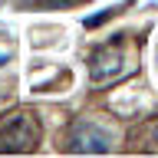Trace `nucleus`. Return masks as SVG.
Instances as JSON below:
<instances>
[{"instance_id":"nucleus-4","label":"nucleus","mask_w":158,"mask_h":158,"mask_svg":"<svg viewBox=\"0 0 158 158\" xmlns=\"http://www.w3.org/2000/svg\"><path fill=\"white\" fill-rule=\"evenodd\" d=\"M79 0H33V7L36 10H63V7H73Z\"/></svg>"},{"instance_id":"nucleus-5","label":"nucleus","mask_w":158,"mask_h":158,"mask_svg":"<svg viewBox=\"0 0 158 158\" xmlns=\"http://www.w3.org/2000/svg\"><path fill=\"white\" fill-rule=\"evenodd\" d=\"M115 13H118V10H106V13H99V17H89V20H86V27L92 30V27H99V23H106L109 17H115Z\"/></svg>"},{"instance_id":"nucleus-1","label":"nucleus","mask_w":158,"mask_h":158,"mask_svg":"<svg viewBox=\"0 0 158 158\" xmlns=\"http://www.w3.org/2000/svg\"><path fill=\"white\" fill-rule=\"evenodd\" d=\"M43 125L33 112H17L0 125V152H13V155H27L40 145Z\"/></svg>"},{"instance_id":"nucleus-2","label":"nucleus","mask_w":158,"mask_h":158,"mask_svg":"<svg viewBox=\"0 0 158 158\" xmlns=\"http://www.w3.org/2000/svg\"><path fill=\"white\" fill-rule=\"evenodd\" d=\"M115 145V132L96 118H79L69 132V152L73 155H106Z\"/></svg>"},{"instance_id":"nucleus-3","label":"nucleus","mask_w":158,"mask_h":158,"mask_svg":"<svg viewBox=\"0 0 158 158\" xmlns=\"http://www.w3.org/2000/svg\"><path fill=\"white\" fill-rule=\"evenodd\" d=\"M122 69H125V53H122V46H99L89 53V79L92 82H109V79L122 76Z\"/></svg>"},{"instance_id":"nucleus-6","label":"nucleus","mask_w":158,"mask_h":158,"mask_svg":"<svg viewBox=\"0 0 158 158\" xmlns=\"http://www.w3.org/2000/svg\"><path fill=\"white\" fill-rule=\"evenodd\" d=\"M152 138H155V145H158V125H155V135H152Z\"/></svg>"}]
</instances>
